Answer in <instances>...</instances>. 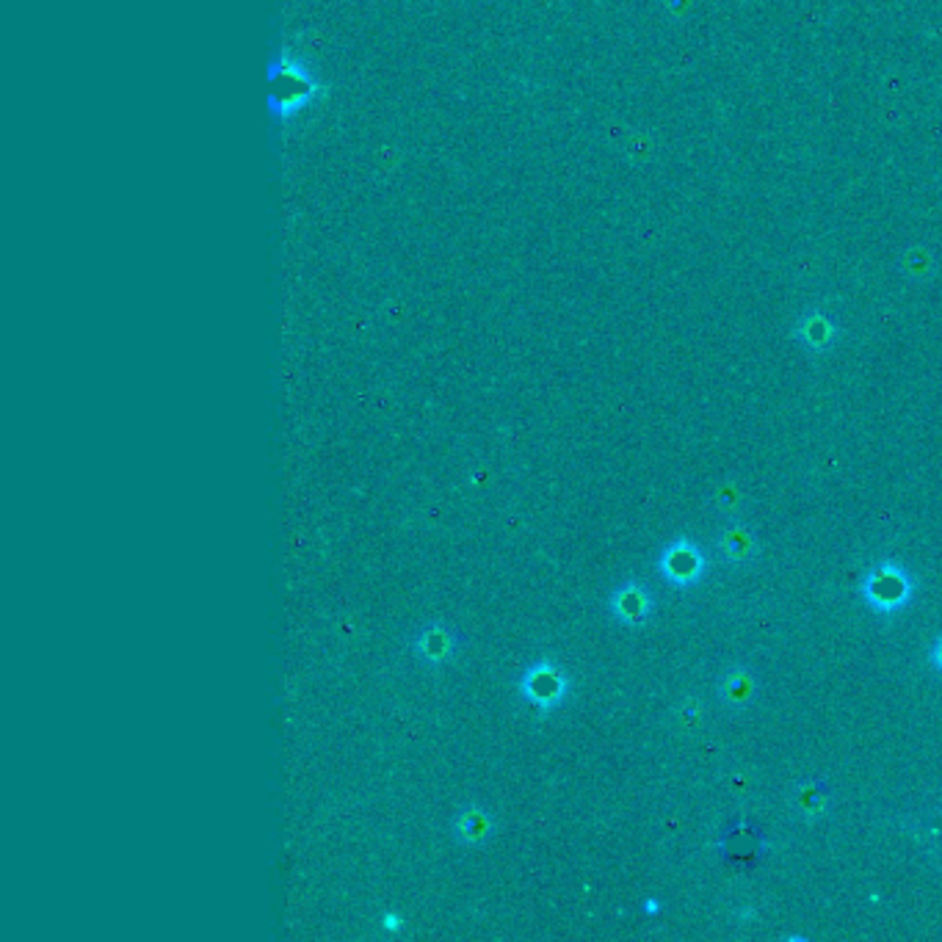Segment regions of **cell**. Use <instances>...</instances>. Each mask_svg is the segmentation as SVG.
Masks as SVG:
<instances>
[{"instance_id": "obj_1", "label": "cell", "mask_w": 942, "mask_h": 942, "mask_svg": "<svg viewBox=\"0 0 942 942\" xmlns=\"http://www.w3.org/2000/svg\"><path fill=\"white\" fill-rule=\"evenodd\" d=\"M517 691L525 705H531L539 716H547L567 702L572 691V681L556 658L539 655L520 672Z\"/></svg>"}, {"instance_id": "obj_2", "label": "cell", "mask_w": 942, "mask_h": 942, "mask_svg": "<svg viewBox=\"0 0 942 942\" xmlns=\"http://www.w3.org/2000/svg\"><path fill=\"white\" fill-rule=\"evenodd\" d=\"M860 594L871 612L891 617L912 603L915 581L898 561H879L860 581Z\"/></svg>"}, {"instance_id": "obj_3", "label": "cell", "mask_w": 942, "mask_h": 942, "mask_svg": "<svg viewBox=\"0 0 942 942\" xmlns=\"http://www.w3.org/2000/svg\"><path fill=\"white\" fill-rule=\"evenodd\" d=\"M318 86H315L313 72L286 53L268 70V100L277 117H293L296 111L307 108Z\"/></svg>"}, {"instance_id": "obj_4", "label": "cell", "mask_w": 942, "mask_h": 942, "mask_svg": "<svg viewBox=\"0 0 942 942\" xmlns=\"http://www.w3.org/2000/svg\"><path fill=\"white\" fill-rule=\"evenodd\" d=\"M705 570H708V559L702 547L691 539L670 542L658 556V572L675 589H691L694 583L702 581Z\"/></svg>"}, {"instance_id": "obj_5", "label": "cell", "mask_w": 942, "mask_h": 942, "mask_svg": "<svg viewBox=\"0 0 942 942\" xmlns=\"http://www.w3.org/2000/svg\"><path fill=\"white\" fill-rule=\"evenodd\" d=\"M460 633L445 623H429L412 636V652L423 666L440 670L445 663H451L460 652Z\"/></svg>"}, {"instance_id": "obj_6", "label": "cell", "mask_w": 942, "mask_h": 942, "mask_svg": "<svg viewBox=\"0 0 942 942\" xmlns=\"http://www.w3.org/2000/svg\"><path fill=\"white\" fill-rule=\"evenodd\" d=\"M652 608H655V597L650 594V589L639 581H625L608 594V612L625 628H641L647 619L652 617Z\"/></svg>"}, {"instance_id": "obj_7", "label": "cell", "mask_w": 942, "mask_h": 942, "mask_svg": "<svg viewBox=\"0 0 942 942\" xmlns=\"http://www.w3.org/2000/svg\"><path fill=\"white\" fill-rule=\"evenodd\" d=\"M498 833V821L495 813L484 804H465L456 810L454 821H451V835L462 849H478V846L489 844Z\"/></svg>"}, {"instance_id": "obj_8", "label": "cell", "mask_w": 942, "mask_h": 942, "mask_svg": "<svg viewBox=\"0 0 942 942\" xmlns=\"http://www.w3.org/2000/svg\"><path fill=\"white\" fill-rule=\"evenodd\" d=\"M722 851L728 860H755L766 851V838L757 833L749 824H735L724 829L722 835Z\"/></svg>"}, {"instance_id": "obj_9", "label": "cell", "mask_w": 942, "mask_h": 942, "mask_svg": "<svg viewBox=\"0 0 942 942\" xmlns=\"http://www.w3.org/2000/svg\"><path fill=\"white\" fill-rule=\"evenodd\" d=\"M722 550L724 556H728L730 561H746L755 553V536L749 534V528H744V525H733V528H728L722 534Z\"/></svg>"}, {"instance_id": "obj_10", "label": "cell", "mask_w": 942, "mask_h": 942, "mask_svg": "<svg viewBox=\"0 0 942 942\" xmlns=\"http://www.w3.org/2000/svg\"><path fill=\"white\" fill-rule=\"evenodd\" d=\"M719 691H722L724 702L741 708V705L749 702L752 694H755V677H752L746 670H735L733 675L724 677L722 686H719Z\"/></svg>"}, {"instance_id": "obj_11", "label": "cell", "mask_w": 942, "mask_h": 942, "mask_svg": "<svg viewBox=\"0 0 942 942\" xmlns=\"http://www.w3.org/2000/svg\"><path fill=\"white\" fill-rule=\"evenodd\" d=\"M796 804L804 815H821L829 807V791L824 786H802L796 791Z\"/></svg>"}, {"instance_id": "obj_12", "label": "cell", "mask_w": 942, "mask_h": 942, "mask_svg": "<svg viewBox=\"0 0 942 942\" xmlns=\"http://www.w3.org/2000/svg\"><path fill=\"white\" fill-rule=\"evenodd\" d=\"M807 335H804V340H807L810 346H815V349H824V346H829V340H833V324L824 318L818 321H810L807 324Z\"/></svg>"}, {"instance_id": "obj_13", "label": "cell", "mask_w": 942, "mask_h": 942, "mask_svg": "<svg viewBox=\"0 0 942 942\" xmlns=\"http://www.w3.org/2000/svg\"><path fill=\"white\" fill-rule=\"evenodd\" d=\"M379 926H382L384 931H393V934H396V931H402V929H404V915H398V912H384V915H382V920H379Z\"/></svg>"}, {"instance_id": "obj_14", "label": "cell", "mask_w": 942, "mask_h": 942, "mask_svg": "<svg viewBox=\"0 0 942 942\" xmlns=\"http://www.w3.org/2000/svg\"><path fill=\"white\" fill-rule=\"evenodd\" d=\"M929 661H931V670H934L937 675H942V636H937L934 644H931Z\"/></svg>"}, {"instance_id": "obj_15", "label": "cell", "mask_w": 942, "mask_h": 942, "mask_svg": "<svg viewBox=\"0 0 942 942\" xmlns=\"http://www.w3.org/2000/svg\"><path fill=\"white\" fill-rule=\"evenodd\" d=\"M644 912H650V915L661 912V904H658V902H647V904H644Z\"/></svg>"}]
</instances>
